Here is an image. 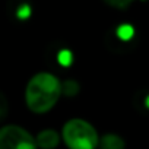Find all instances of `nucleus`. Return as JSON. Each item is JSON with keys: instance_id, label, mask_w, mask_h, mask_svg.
Wrapping results in <instances>:
<instances>
[{"instance_id": "f257e3e1", "label": "nucleus", "mask_w": 149, "mask_h": 149, "mask_svg": "<svg viewBox=\"0 0 149 149\" xmlns=\"http://www.w3.org/2000/svg\"><path fill=\"white\" fill-rule=\"evenodd\" d=\"M63 94L60 81L51 73L41 72L32 76L26 85L25 101L32 113L42 114L50 111Z\"/></svg>"}, {"instance_id": "f03ea898", "label": "nucleus", "mask_w": 149, "mask_h": 149, "mask_svg": "<svg viewBox=\"0 0 149 149\" xmlns=\"http://www.w3.org/2000/svg\"><path fill=\"white\" fill-rule=\"evenodd\" d=\"M64 143L70 149H94L100 146V136L92 124L82 118H72L63 126Z\"/></svg>"}, {"instance_id": "7ed1b4c3", "label": "nucleus", "mask_w": 149, "mask_h": 149, "mask_svg": "<svg viewBox=\"0 0 149 149\" xmlns=\"http://www.w3.org/2000/svg\"><path fill=\"white\" fill-rule=\"evenodd\" d=\"M37 145V139L34 136L16 126V124H8L0 130V148L2 149H34Z\"/></svg>"}, {"instance_id": "20e7f679", "label": "nucleus", "mask_w": 149, "mask_h": 149, "mask_svg": "<svg viewBox=\"0 0 149 149\" xmlns=\"http://www.w3.org/2000/svg\"><path fill=\"white\" fill-rule=\"evenodd\" d=\"M60 143V136L57 132L51 130V129H47V130H42L38 133L37 136V145L40 148H44V149H53L56 148L57 145Z\"/></svg>"}, {"instance_id": "39448f33", "label": "nucleus", "mask_w": 149, "mask_h": 149, "mask_svg": "<svg viewBox=\"0 0 149 149\" xmlns=\"http://www.w3.org/2000/svg\"><path fill=\"white\" fill-rule=\"evenodd\" d=\"M100 146L102 149H123L126 146V142L118 134L107 133L100 137Z\"/></svg>"}, {"instance_id": "423d86ee", "label": "nucleus", "mask_w": 149, "mask_h": 149, "mask_svg": "<svg viewBox=\"0 0 149 149\" xmlns=\"http://www.w3.org/2000/svg\"><path fill=\"white\" fill-rule=\"evenodd\" d=\"M116 32H117V37L123 41H130L134 35V29L130 25H120Z\"/></svg>"}, {"instance_id": "0eeeda50", "label": "nucleus", "mask_w": 149, "mask_h": 149, "mask_svg": "<svg viewBox=\"0 0 149 149\" xmlns=\"http://www.w3.org/2000/svg\"><path fill=\"white\" fill-rule=\"evenodd\" d=\"M105 2L108 6L114 8V9H118V10H126L129 6H132V3L134 0H102Z\"/></svg>"}, {"instance_id": "6e6552de", "label": "nucleus", "mask_w": 149, "mask_h": 149, "mask_svg": "<svg viewBox=\"0 0 149 149\" xmlns=\"http://www.w3.org/2000/svg\"><path fill=\"white\" fill-rule=\"evenodd\" d=\"M61 88H63V94L64 95H76L78 94V91H79V86H78V84L74 82V81H67V82H64L63 85H61Z\"/></svg>"}, {"instance_id": "1a4fd4ad", "label": "nucleus", "mask_w": 149, "mask_h": 149, "mask_svg": "<svg viewBox=\"0 0 149 149\" xmlns=\"http://www.w3.org/2000/svg\"><path fill=\"white\" fill-rule=\"evenodd\" d=\"M58 61H60L61 64H69V63H72V54H70L69 51H61L60 56H58Z\"/></svg>"}, {"instance_id": "9d476101", "label": "nucleus", "mask_w": 149, "mask_h": 149, "mask_svg": "<svg viewBox=\"0 0 149 149\" xmlns=\"http://www.w3.org/2000/svg\"><path fill=\"white\" fill-rule=\"evenodd\" d=\"M145 105L149 108V95H148V97H146V100H145Z\"/></svg>"}]
</instances>
